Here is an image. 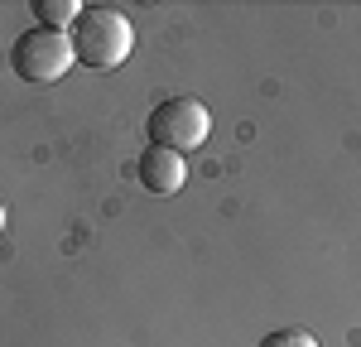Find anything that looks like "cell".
<instances>
[{
    "label": "cell",
    "instance_id": "1",
    "mask_svg": "<svg viewBox=\"0 0 361 347\" xmlns=\"http://www.w3.org/2000/svg\"><path fill=\"white\" fill-rule=\"evenodd\" d=\"M130 49H135V29L121 10L92 5V10L78 15V25H73V58L78 63L106 73V68H121L130 58Z\"/></svg>",
    "mask_w": 361,
    "mask_h": 347
},
{
    "label": "cell",
    "instance_id": "2",
    "mask_svg": "<svg viewBox=\"0 0 361 347\" xmlns=\"http://www.w3.org/2000/svg\"><path fill=\"white\" fill-rule=\"evenodd\" d=\"M145 130H149V145L173 150V154H188V150H197L212 135V116H207V106L197 97H164L149 111Z\"/></svg>",
    "mask_w": 361,
    "mask_h": 347
},
{
    "label": "cell",
    "instance_id": "3",
    "mask_svg": "<svg viewBox=\"0 0 361 347\" xmlns=\"http://www.w3.org/2000/svg\"><path fill=\"white\" fill-rule=\"evenodd\" d=\"M73 63H78L73 58V39L68 34H54V29H29V34L15 39V49H10V68L25 83H58Z\"/></svg>",
    "mask_w": 361,
    "mask_h": 347
},
{
    "label": "cell",
    "instance_id": "4",
    "mask_svg": "<svg viewBox=\"0 0 361 347\" xmlns=\"http://www.w3.org/2000/svg\"><path fill=\"white\" fill-rule=\"evenodd\" d=\"M140 183L149 188V193H178L183 188V178H188V164H183V154H173V150H159V145H145V154H140Z\"/></svg>",
    "mask_w": 361,
    "mask_h": 347
},
{
    "label": "cell",
    "instance_id": "5",
    "mask_svg": "<svg viewBox=\"0 0 361 347\" xmlns=\"http://www.w3.org/2000/svg\"><path fill=\"white\" fill-rule=\"evenodd\" d=\"M78 15H82L78 0H34V20H39V29L68 34V29L78 25Z\"/></svg>",
    "mask_w": 361,
    "mask_h": 347
},
{
    "label": "cell",
    "instance_id": "6",
    "mask_svg": "<svg viewBox=\"0 0 361 347\" xmlns=\"http://www.w3.org/2000/svg\"><path fill=\"white\" fill-rule=\"evenodd\" d=\"M260 347H318V338L308 333V328H270Z\"/></svg>",
    "mask_w": 361,
    "mask_h": 347
},
{
    "label": "cell",
    "instance_id": "7",
    "mask_svg": "<svg viewBox=\"0 0 361 347\" xmlns=\"http://www.w3.org/2000/svg\"><path fill=\"white\" fill-rule=\"evenodd\" d=\"M0 231H5V202H0Z\"/></svg>",
    "mask_w": 361,
    "mask_h": 347
}]
</instances>
